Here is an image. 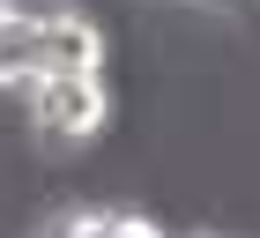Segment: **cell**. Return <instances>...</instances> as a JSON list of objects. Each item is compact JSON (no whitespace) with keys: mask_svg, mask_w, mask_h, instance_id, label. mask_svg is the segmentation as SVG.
<instances>
[{"mask_svg":"<svg viewBox=\"0 0 260 238\" xmlns=\"http://www.w3.org/2000/svg\"><path fill=\"white\" fill-rule=\"evenodd\" d=\"M22 119H30V134L52 141V149H82V141L104 134L112 90H104V75H45V82L22 90Z\"/></svg>","mask_w":260,"mask_h":238,"instance_id":"cell-2","label":"cell"},{"mask_svg":"<svg viewBox=\"0 0 260 238\" xmlns=\"http://www.w3.org/2000/svg\"><path fill=\"white\" fill-rule=\"evenodd\" d=\"M193 238H216V231H193Z\"/></svg>","mask_w":260,"mask_h":238,"instance_id":"cell-4","label":"cell"},{"mask_svg":"<svg viewBox=\"0 0 260 238\" xmlns=\"http://www.w3.org/2000/svg\"><path fill=\"white\" fill-rule=\"evenodd\" d=\"M52 238H164L149 216H134V209H82V216H67Z\"/></svg>","mask_w":260,"mask_h":238,"instance_id":"cell-3","label":"cell"},{"mask_svg":"<svg viewBox=\"0 0 260 238\" xmlns=\"http://www.w3.org/2000/svg\"><path fill=\"white\" fill-rule=\"evenodd\" d=\"M104 30L75 8H0V90H30L45 75H97Z\"/></svg>","mask_w":260,"mask_h":238,"instance_id":"cell-1","label":"cell"}]
</instances>
